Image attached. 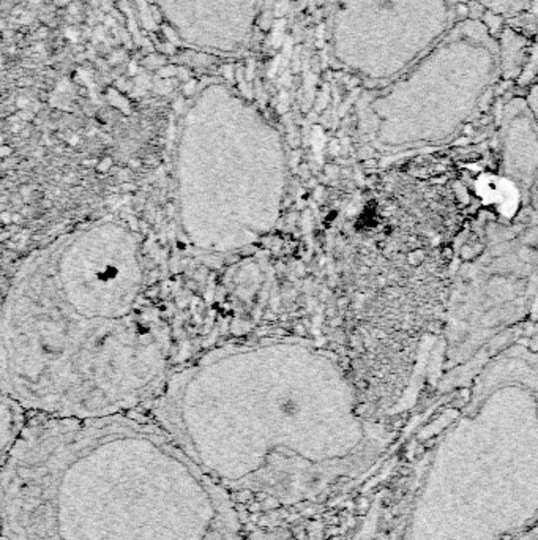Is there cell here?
<instances>
[{
  "instance_id": "cell-1",
  "label": "cell",
  "mask_w": 538,
  "mask_h": 540,
  "mask_svg": "<svg viewBox=\"0 0 538 540\" xmlns=\"http://www.w3.org/2000/svg\"><path fill=\"white\" fill-rule=\"evenodd\" d=\"M172 338L147 297L137 232L84 223L24 259L0 313V382L24 409L52 417L123 414L171 378Z\"/></svg>"
},
{
  "instance_id": "cell-2",
  "label": "cell",
  "mask_w": 538,
  "mask_h": 540,
  "mask_svg": "<svg viewBox=\"0 0 538 540\" xmlns=\"http://www.w3.org/2000/svg\"><path fill=\"white\" fill-rule=\"evenodd\" d=\"M287 190L281 135L224 84L196 95L174 155L177 223L202 253H235L275 229Z\"/></svg>"
},
{
  "instance_id": "cell-3",
  "label": "cell",
  "mask_w": 538,
  "mask_h": 540,
  "mask_svg": "<svg viewBox=\"0 0 538 540\" xmlns=\"http://www.w3.org/2000/svg\"><path fill=\"white\" fill-rule=\"evenodd\" d=\"M503 49L483 18L469 14L369 101L376 128L387 136L448 133L497 84Z\"/></svg>"
},
{
  "instance_id": "cell-4",
  "label": "cell",
  "mask_w": 538,
  "mask_h": 540,
  "mask_svg": "<svg viewBox=\"0 0 538 540\" xmlns=\"http://www.w3.org/2000/svg\"><path fill=\"white\" fill-rule=\"evenodd\" d=\"M469 0H335L332 60L374 89L398 78L470 14Z\"/></svg>"
},
{
  "instance_id": "cell-5",
  "label": "cell",
  "mask_w": 538,
  "mask_h": 540,
  "mask_svg": "<svg viewBox=\"0 0 538 540\" xmlns=\"http://www.w3.org/2000/svg\"><path fill=\"white\" fill-rule=\"evenodd\" d=\"M183 43L221 54L245 51L262 0H153Z\"/></svg>"
},
{
  "instance_id": "cell-6",
  "label": "cell",
  "mask_w": 538,
  "mask_h": 540,
  "mask_svg": "<svg viewBox=\"0 0 538 540\" xmlns=\"http://www.w3.org/2000/svg\"><path fill=\"white\" fill-rule=\"evenodd\" d=\"M469 2L485 13L502 19H511L531 11L537 0H469Z\"/></svg>"
},
{
  "instance_id": "cell-7",
  "label": "cell",
  "mask_w": 538,
  "mask_h": 540,
  "mask_svg": "<svg viewBox=\"0 0 538 540\" xmlns=\"http://www.w3.org/2000/svg\"><path fill=\"white\" fill-rule=\"evenodd\" d=\"M526 104L529 107V111L534 115L535 122L538 123V79L532 84V87L529 89V94L526 97Z\"/></svg>"
},
{
  "instance_id": "cell-8",
  "label": "cell",
  "mask_w": 538,
  "mask_h": 540,
  "mask_svg": "<svg viewBox=\"0 0 538 540\" xmlns=\"http://www.w3.org/2000/svg\"><path fill=\"white\" fill-rule=\"evenodd\" d=\"M176 73H177L176 66H166V68H163V70L160 71V74H161V76H164V78L174 76V74H176Z\"/></svg>"
},
{
  "instance_id": "cell-9",
  "label": "cell",
  "mask_w": 538,
  "mask_h": 540,
  "mask_svg": "<svg viewBox=\"0 0 538 540\" xmlns=\"http://www.w3.org/2000/svg\"><path fill=\"white\" fill-rule=\"evenodd\" d=\"M55 3H57V5H60V6H62V5H68V0H55Z\"/></svg>"
},
{
  "instance_id": "cell-10",
  "label": "cell",
  "mask_w": 538,
  "mask_h": 540,
  "mask_svg": "<svg viewBox=\"0 0 538 540\" xmlns=\"http://www.w3.org/2000/svg\"><path fill=\"white\" fill-rule=\"evenodd\" d=\"M30 2H34V3H40L41 0H30Z\"/></svg>"
}]
</instances>
